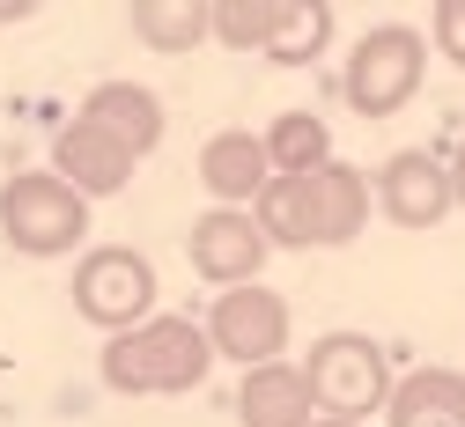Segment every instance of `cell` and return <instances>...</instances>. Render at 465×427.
<instances>
[{
    "mask_svg": "<svg viewBox=\"0 0 465 427\" xmlns=\"http://www.w3.org/2000/svg\"><path fill=\"white\" fill-rule=\"evenodd\" d=\"M134 162H141V155H134L119 133H104L96 118H82V111L67 118L60 133H52V170H60L82 199H111V192H126V185H134Z\"/></svg>",
    "mask_w": 465,
    "mask_h": 427,
    "instance_id": "cell-10",
    "label": "cell"
},
{
    "mask_svg": "<svg viewBox=\"0 0 465 427\" xmlns=\"http://www.w3.org/2000/svg\"><path fill=\"white\" fill-rule=\"evenodd\" d=\"M325 37H332V8L325 0H281V30H273L266 59L273 67H311V59L325 52Z\"/></svg>",
    "mask_w": 465,
    "mask_h": 427,
    "instance_id": "cell-17",
    "label": "cell"
},
{
    "mask_svg": "<svg viewBox=\"0 0 465 427\" xmlns=\"http://www.w3.org/2000/svg\"><path fill=\"white\" fill-rule=\"evenodd\" d=\"M436 44H443V59L465 74V0H436Z\"/></svg>",
    "mask_w": 465,
    "mask_h": 427,
    "instance_id": "cell-19",
    "label": "cell"
},
{
    "mask_svg": "<svg viewBox=\"0 0 465 427\" xmlns=\"http://www.w3.org/2000/svg\"><path fill=\"white\" fill-rule=\"evenodd\" d=\"M185 258H193V273L207 280V287H252L259 280V266H266V228H259V214H244V207H207L200 221H193V236H185Z\"/></svg>",
    "mask_w": 465,
    "mask_h": 427,
    "instance_id": "cell-7",
    "label": "cell"
},
{
    "mask_svg": "<svg viewBox=\"0 0 465 427\" xmlns=\"http://www.w3.org/2000/svg\"><path fill=\"white\" fill-rule=\"evenodd\" d=\"M318 427H362V420H318Z\"/></svg>",
    "mask_w": 465,
    "mask_h": 427,
    "instance_id": "cell-21",
    "label": "cell"
},
{
    "mask_svg": "<svg viewBox=\"0 0 465 427\" xmlns=\"http://www.w3.org/2000/svg\"><path fill=\"white\" fill-rule=\"evenodd\" d=\"M377 207V185L362 170L347 162H325L318 177H273V185L259 192V228L266 243H281V251H311V243H355L362 221Z\"/></svg>",
    "mask_w": 465,
    "mask_h": 427,
    "instance_id": "cell-1",
    "label": "cell"
},
{
    "mask_svg": "<svg viewBox=\"0 0 465 427\" xmlns=\"http://www.w3.org/2000/svg\"><path fill=\"white\" fill-rule=\"evenodd\" d=\"M126 23H134V37L148 52H200L214 37V8L207 0H141Z\"/></svg>",
    "mask_w": 465,
    "mask_h": 427,
    "instance_id": "cell-15",
    "label": "cell"
},
{
    "mask_svg": "<svg viewBox=\"0 0 465 427\" xmlns=\"http://www.w3.org/2000/svg\"><path fill=\"white\" fill-rule=\"evenodd\" d=\"M67 287H74V310L89 325H104L111 339L155 317V266L134 251V243H96V251H82Z\"/></svg>",
    "mask_w": 465,
    "mask_h": 427,
    "instance_id": "cell-6",
    "label": "cell"
},
{
    "mask_svg": "<svg viewBox=\"0 0 465 427\" xmlns=\"http://www.w3.org/2000/svg\"><path fill=\"white\" fill-rule=\"evenodd\" d=\"M377 207H384V221L391 228H436L450 207H458V185H450V162L443 155H429V148H399L377 177Z\"/></svg>",
    "mask_w": 465,
    "mask_h": 427,
    "instance_id": "cell-9",
    "label": "cell"
},
{
    "mask_svg": "<svg viewBox=\"0 0 465 427\" xmlns=\"http://www.w3.org/2000/svg\"><path fill=\"white\" fill-rule=\"evenodd\" d=\"M214 339L193 317H148L104 346V383L119 398H185L207 383Z\"/></svg>",
    "mask_w": 465,
    "mask_h": 427,
    "instance_id": "cell-2",
    "label": "cell"
},
{
    "mask_svg": "<svg viewBox=\"0 0 465 427\" xmlns=\"http://www.w3.org/2000/svg\"><path fill=\"white\" fill-rule=\"evenodd\" d=\"M421 82H429V44L406 23H384V30H362V44L347 52L340 96L362 118H391V111H406L421 96Z\"/></svg>",
    "mask_w": 465,
    "mask_h": 427,
    "instance_id": "cell-5",
    "label": "cell"
},
{
    "mask_svg": "<svg viewBox=\"0 0 465 427\" xmlns=\"http://www.w3.org/2000/svg\"><path fill=\"white\" fill-rule=\"evenodd\" d=\"M281 30V0H214V37L229 52H266Z\"/></svg>",
    "mask_w": 465,
    "mask_h": 427,
    "instance_id": "cell-18",
    "label": "cell"
},
{
    "mask_svg": "<svg viewBox=\"0 0 465 427\" xmlns=\"http://www.w3.org/2000/svg\"><path fill=\"white\" fill-rule=\"evenodd\" d=\"M200 185L214 192V207H259V192L273 185V162H266V141L244 133V126H229L200 148Z\"/></svg>",
    "mask_w": 465,
    "mask_h": 427,
    "instance_id": "cell-12",
    "label": "cell"
},
{
    "mask_svg": "<svg viewBox=\"0 0 465 427\" xmlns=\"http://www.w3.org/2000/svg\"><path fill=\"white\" fill-rule=\"evenodd\" d=\"M303 376H311V398H318V420H362L391 405V376H384V346L370 332H325L311 354H303Z\"/></svg>",
    "mask_w": 465,
    "mask_h": 427,
    "instance_id": "cell-4",
    "label": "cell"
},
{
    "mask_svg": "<svg viewBox=\"0 0 465 427\" xmlns=\"http://www.w3.org/2000/svg\"><path fill=\"white\" fill-rule=\"evenodd\" d=\"M391 427H465V376L458 369H414V376H399L391 405H384Z\"/></svg>",
    "mask_w": 465,
    "mask_h": 427,
    "instance_id": "cell-14",
    "label": "cell"
},
{
    "mask_svg": "<svg viewBox=\"0 0 465 427\" xmlns=\"http://www.w3.org/2000/svg\"><path fill=\"white\" fill-rule=\"evenodd\" d=\"M0 236H8L23 258H67L89 236V199L60 170H23V177L0 185Z\"/></svg>",
    "mask_w": 465,
    "mask_h": 427,
    "instance_id": "cell-3",
    "label": "cell"
},
{
    "mask_svg": "<svg viewBox=\"0 0 465 427\" xmlns=\"http://www.w3.org/2000/svg\"><path fill=\"white\" fill-rule=\"evenodd\" d=\"M450 185H458V207H465V141H458V155H450Z\"/></svg>",
    "mask_w": 465,
    "mask_h": 427,
    "instance_id": "cell-20",
    "label": "cell"
},
{
    "mask_svg": "<svg viewBox=\"0 0 465 427\" xmlns=\"http://www.w3.org/2000/svg\"><path fill=\"white\" fill-rule=\"evenodd\" d=\"M266 162H273V177H318L332 162L325 118L318 111H281L273 126H266Z\"/></svg>",
    "mask_w": 465,
    "mask_h": 427,
    "instance_id": "cell-16",
    "label": "cell"
},
{
    "mask_svg": "<svg viewBox=\"0 0 465 427\" xmlns=\"http://www.w3.org/2000/svg\"><path fill=\"white\" fill-rule=\"evenodd\" d=\"M237 420H244V427H318V398H311L303 361L244 369V383H237Z\"/></svg>",
    "mask_w": 465,
    "mask_h": 427,
    "instance_id": "cell-11",
    "label": "cell"
},
{
    "mask_svg": "<svg viewBox=\"0 0 465 427\" xmlns=\"http://www.w3.org/2000/svg\"><path fill=\"white\" fill-rule=\"evenodd\" d=\"M82 118H96L104 133H119L134 155H155L163 148V103L141 82H96L89 103H82Z\"/></svg>",
    "mask_w": 465,
    "mask_h": 427,
    "instance_id": "cell-13",
    "label": "cell"
},
{
    "mask_svg": "<svg viewBox=\"0 0 465 427\" xmlns=\"http://www.w3.org/2000/svg\"><path fill=\"white\" fill-rule=\"evenodd\" d=\"M207 339H214V354L244 361V369H266L288 346V302L273 287H229L207 310Z\"/></svg>",
    "mask_w": 465,
    "mask_h": 427,
    "instance_id": "cell-8",
    "label": "cell"
}]
</instances>
